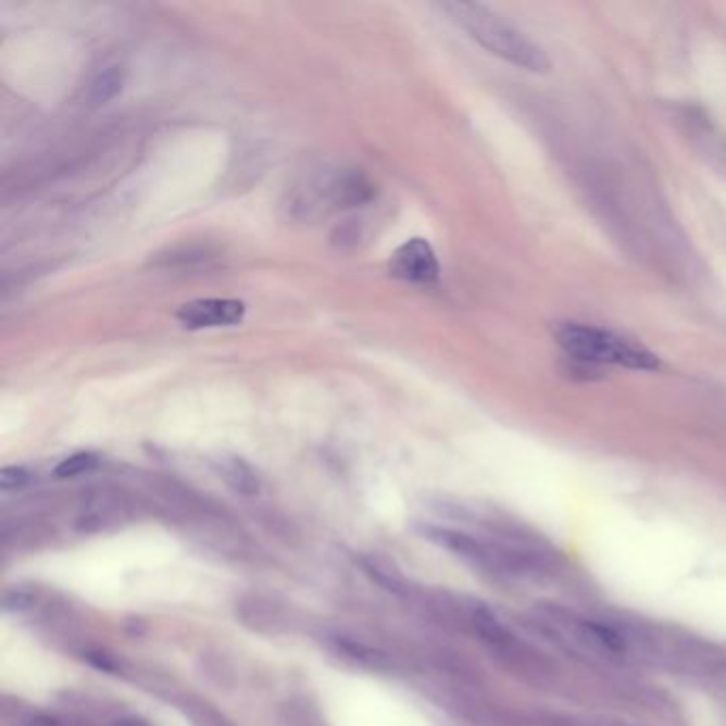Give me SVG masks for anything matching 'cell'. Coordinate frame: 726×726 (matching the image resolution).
Listing matches in <instances>:
<instances>
[{"mask_svg": "<svg viewBox=\"0 0 726 726\" xmlns=\"http://www.w3.org/2000/svg\"><path fill=\"white\" fill-rule=\"evenodd\" d=\"M441 7L486 52L495 53L497 58L530 73L550 71L552 64L548 53L488 7L475 2H446Z\"/></svg>", "mask_w": 726, "mask_h": 726, "instance_id": "obj_1", "label": "cell"}, {"mask_svg": "<svg viewBox=\"0 0 726 726\" xmlns=\"http://www.w3.org/2000/svg\"><path fill=\"white\" fill-rule=\"evenodd\" d=\"M554 337L561 350L577 363L623 366L630 371L661 368V359L646 346L594 324L561 322L554 328Z\"/></svg>", "mask_w": 726, "mask_h": 726, "instance_id": "obj_2", "label": "cell"}, {"mask_svg": "<svg viewBox=\"0 0 726 726\" xmlns=\"http://www.w3.org/2000/svg\"><path fill=\"white\" fill-rule=\"evenodd\" d=\"M388 271L392 277H399L403 281L435 284L439 279L441 268L433 246L422 237H414L392 254V259L388 262Z\"/></svg>", "mask_w": 726, "mask_h": 726, "instance_id": "obj_3", "label": "cell"}, {"mask_svg": "<svg viewBox=\"0 0 726 726\" xmlns=\"http://www.w3.org/2000/svg\"><path fill=\"white\" fill-rule=\"evenodd\" d=\"M179 322L186 328H217L237 326L246 317V305L235 299H197L179 308Z\"/></svg>", "mask_w": 726, "mask_h": 726, "instance_id": "obj_4", "label": "cell"}, {"mask_svg": "<svg viewBox=\"0 0 726 726\" xmlns=\"http://www.w3.org/2000/svg\"><path fill=\"white\" fill-rule=\"evenodd\" d=\"M217 471H220V475L237 492L248 495V497H252V495L259 492V477H256V473L248 467L241 459H237V456H224L217 463Z\"/></svg>", "mask_w": 726, "mask_h": 726, "instance_id": "obj_5", "label": "cell"}, {"mask_svg": "<svg viewBox=\"0 0 726 726\" xmlns=\"http://www.w3.org/2000/svg\"><path fill=\"white\" fill-rule=\"evenodd\" d=\"M122 86H124V73L117 66L107 68L90 84V92H88L90 103H109L122 92Z\"/></svg>", "mask_w": 726, "mask_h": 726, "instance_id": "obj_6", "label": "cell"}, {"mask_svg": "<svg viewBox=\"0 0 726 726\" xmlns=\"http://www.w3.org/2000/svg\"><path fill=\"white\" fill-rule=\"evenodd\" d=\"M473 624H475L477 633H479L484 639L492 641V643L503 646V643H508V641L512 639L510 633H508V628L499 623L488 610H484V608L475 610V614H473Z\"/></svg>", "mask_w": 726, "mask_h": 726, "instance_id": "obj_7", "label": "cell"}, {"mask_svg": "<svg viewBox=\"0 0 726 726\" xmlns=\"http://www.w3.org/2000/svg\"><path fill=\"white\" fill-rule=\"evenodd\" d=\"M97 467H99V456L97 454H92V452H79V454H73L66 461H62L55 467V475L58 477H75V475L95 471Z\"/></svg>", "mask_w": 726, "mask_h": 726, "instance_id": "obj_8", "label": "cell"}, {"mask_svg": "<svg viewBox=\"0 0 726 726\" xmlns=\"http://www.w3.org/2000/svg\"><path fill=\"white\" fill-rule=\"evenodd\" d=\"M28 484V471L22 467H4L0 471V488L17 490Z\"/></svg>", "mask_w": 726, "mask_h": 726, "instance_id": "obj_9", "label": "cell"}, {"mask_svg": "<svg viewBox=\"0 0 726 726\" xmlns=\"http://www.w3.org/2000/svg\"><path fill=\"white\" fill-rule=\"evenodd\" d=\"M30 603H33V594L26 592V590H13V592H7V597H4V610L7 612L26 610Z\"/></svg>", "mask_w": 726, "mask_h": 726, "instance_id": "obj_10", "label": "cell"}, {"mask_svg": "<svg viewBox=\"0 0 726 726\" xmlns=\"http://www.w3.org/2000/svg\"><path fill=\"white\" fill-rule=\"evenodd\" d=\"M28 726H60L53 718H48V716H37V718H33L30 723H28Z\"/></svg>", "mask_w": 726, "mask_h": 726, "instance_id": "obj_11", "label": "cell"}, {"mask_svg": "<svg viewBox=\"0 0 726 726\" xmlns=\"http://www.w3.org/2000/svg\"><path fill=\"white\" fill-rule=\"evenodd\" d=\"M120 726H148L143 725V723H137V721H128V723H122Z\"/></svg>", "mask_w": 726, "mask_h": 726, "instance_id": "obj_12", "label": "cell"}]
</instances>
